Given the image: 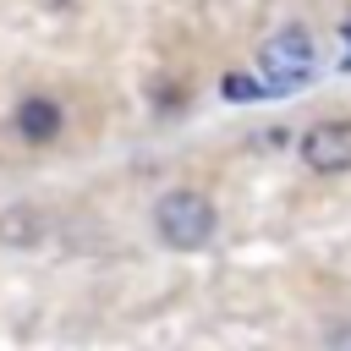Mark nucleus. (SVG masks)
Here are the masks:
<instances>
[{
	"instance_id": "nucleus-1",
	"label": "nucleus",
	"mask_w": 351,
	"mask_h": 351,
	"mask_svg": "<svg viewBox=\"0 0 351 351\" xmlns=\"http://www.w3.org/2000/svg\"><path fill=\"white\" fill-rule=\"evenodd\" d=\"M318 66V49H313V33L285 22L280 33H269L258 44V77L269 82V93H291L296 82H307Z\"/></svg>"
},
{
	"instance_id": "nucleus-2",
	"label": "nucleus",
	"mask_w": 351,
	"mask_h": 351,
	"mask_svg": "<svg viewBox=\"0 0 351 351\" xmlns=\"http://www.w3.org/2000/svg\"><path fill=\"white\" fill-rule=\"evenodd\" d=\"M154 230H159L165 247L197 252V247L214 236V203H208L203 192H192V186H176V192H165V197L154 203Z\"/></svg>"
},
{
	"instance_id": "nucleus-3",
	"label": "nucleus",
	"mask_w": 351,
	"mask_h": 351,
	"mask_svg": "<svg viewBox=\"0 0 351 351\" xmlns=\"http://www.w3.org/2000/svg\"><path fill=\"white\" fill-rule=\"evenodd\" d=\"M302 159H307V170H318V176H340V170H351V121H318V126H307V137H302Z\"/></svg>"
},
{
	"instance_id": "nucleus-4",
	"label": "nucleus",
	"mask_w": 351,
	"mask_h": 351,
	"mask_svg": "<svg viewBox=\"0 0 351 351\" xmlns=\"http://www.w3.org/2000/svg\"><path fill=\"white\" fill-rule=\"evenodd\" d=\"M16 132H22L27 143H55V137H60V104L44 99V93L22 99V104H16Z\"/></svg>"
},
{
	"instance_id": "nucleus-5",
	"label": "nucleus",
	"mask_w": 351,
	"mask_h": 351,
	"mask_svg": "<svg viewBox=\"0 0 351 351\" xmlns=\"http://www.w3.org/2000/svg\"><path fill=\"white\" fill-rule=\"evenodd\" d=\"M263 93H269V82H263V77H247V71H230V77H225V99H236V104L263 99Z\"/></svg>"
},
{
	"instance_id": "nucleus-6",
	"label": "nucleus",
	"mask_w": 351,
	"mask_h": 351,
	"mask_svg": "<svg viewBox=\"0 0 351 351\" xmlns=\"http://www.w3.org/2000/svg\"><path fill=\"white\" fill-rule=\"evenodd\" d=\"M329 351H351V329H346V324L329 335Z\"/></svg>"
},
{
	"instance_id": "nucleus-7",
	"label": "nucleus",
	"mask_w": 351,
	"mask_h": 351,
	"mask_svg": "<svg viewBox=\"0 0 351 351\" xmlns=\"http://www.w3.org/2000/svg\"><path fill=\"white\" fill-rule=\"evenodd\" d=\"M340 38H346V71H351V16L340 22Z\"/></svg>"
}]
</instances>
